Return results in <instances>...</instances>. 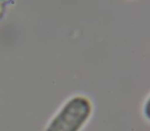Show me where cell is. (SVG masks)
<instances>
[{
	"label": "cell",
	"mask_w": 150,
	"mask_h": 131,
	"mask_svg": "<svg viewBox=\"0 0 150 131\" xmlns=\"http://www.w3.org/2000/svg\"><path fill=\"white\" fill-rule=\"evenodd\" d=\"M93 114V104L84 95L70 97L47 123L44 131H81Z\"/></svg>",
	"instance_id": "6da1fadb"
},
{
	"label": "cell",
	"mask_w": 150,
	"mask_h": 131,
	"mask_svg": "<svg viewBox=\"0 0 150 131\" xmlns=\"http://www.w3.org/2000/svg\"><path fill=\"white\" fill-rule=\"evenodd\" d=\"M143 115L146 119L150 122V94L147 98H146L145 102L143 106Z\"/></svg>",
	"instance_id": "7a4b0ae2"
}]
</instances>
